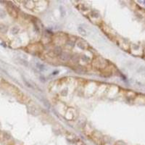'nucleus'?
Masks as SVG:
<instances>
[{
  "mask_svg": "<svg viewBox=\"0 0 145 145\" xmlns=\"http://www.w3.org/2000/svg\"><path fill=\"white\" fill-rule=\"evenodd\" d=\"M71 55L68 52H62L61 54L59 55V59L63 62H68L69 61L70 59H71Z\"/></svg>",
  "mask_w": 145,
  "mask_h": 145,
  "instance_id": "1",
  "label": "nucleus"
},
{
  "mask_svg": "<svg viewBox=\"0 0 145 145\" xmlns=\"http://www.w3.org/2000/svg\"><path fill=\"white\" fill-rule=\"evenodd\" d=\"M74 70L78 73H84V72H86V70L84 69L83 67H81V66H78L76 68H74Z\"/></svg>",
  "mask_w": 145,
  "mask_h": 145,
  "instance_id": "2",
  "label": "nucleus"
},
{
  "mask_svg": "<svg viewBox=\"0 0 145 145\" xmlns=\"http://www.w3.org/2000/svg\"><path fill=\"white\" fill-rule=\"evenodd\" d=\"M70 60H71L72 63L76 64V63H78L79 62V57L78 56V55H72V56H71Z\"/></svg>",
  "mask_w": 145,
  "mask_h": 145,
  "instance_id": "3",
  "label": "nucleus"
},
{
  "mask_svg": "<svg viewBox=\"0 0 145 145\" xmlns=\"http://www.w3.org/2000/svg\"><path fill=\"white\" fill-rule=\"evenodd\" d=\"M53 52H54V54H57V55H58V56H59V54L63 52V51H62V49L59 47V46H56V47L54 48V50H53Z\"/></svg>",
  "mask_w": 145,
  "mask_h": 145,
  "instance_id": "4",
  "label": "nucleus"
},
{
  "mask_svg": "<svg viewBox=\"0 0 145 145\" xmlns=\"http://www.w3.org/2000/svg\"><path fill=\"white\" fill-rule=\"evenodd\" d=\"M78 30H79V31H81V33L82 35H86V31H85V30H84L83 29V28H78Z\"/></svg>",
  "mask_w": 145,
  "mask_h": 145,
  "instance_id": "5",
  "label": "nucleus"
},
{
  "mask_svg": "<svg viewBox=\"0 0 145 145\" xmlns=\"http://www.w3.org/2000/svg\"><path fill=\"white\" fill-rule=\"evenodd\" d=\"M37 66H38V68L41 70H44V66L43 65H41V64H37Z\"/></svg>",
  "mask_w": 145,
  "mask_h": 145,
  "instance_id": "6",
  "label": "nucleus"
}]
</instances>
